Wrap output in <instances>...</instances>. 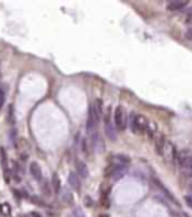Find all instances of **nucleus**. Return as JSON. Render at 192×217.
Here are the masks:
<instances>
[{"mask_svg":"<svg viewBox=\"0 0 192 217\" xmlns=\"http://www.w3.org/2000/svg\"><path fill=\"white\" fill-rule=\"evenodd\" d=\"M188 5V0H171L167 3V9L168 11H180V9L186 8Z\"/></svg>","mask_w":192,"mask_h":217,"instance_id":"nucleus-8","label":"nucleus"},{"mask_svg":"<svg viewBox=\"0 0 192 217\" xmlns=\"http://www.w3.org/2000/svg\"><path fill=\"white\" fill-rule=\"evenodd\" d=\"M177 163L180 171L183 172L186 177H192V154L182 151L180 154H177Z\"/></svg>","mask_w":192,"mask_h":217,"instance_id":"nucleus-2","label":"nucleus"},{"mask_svg":"<svg viewBox=\"0 0 192 217\" xmlns=\"http://www.w3.org/2000/svg\"><path fill=\"white\" fill-rule=\"evenodd\" d=\"M63 199L66 201V202H72V201H71V195H69V193H65V196H63Z\"/></svg>","mask_w":192,"mask_h":217,"instance_id":"nucleus-22","label":"nucleus"},{"mask_svg":"<svg viewBox=\"0 0 192 217\" xmlns=\"http://www.w3.org/2000/svg\"><path fill=\"white\" fill-rule=\"evenodd\" d=\"M86 204H87V205H92V199H90L89 196H86Z\"/></svg>","mask_w":192,"mask_h":217,"instance_id":"nucleus-23","label":"nucleus"},{"mask_svg":"<svg viewBox=\"0 0 192 217\" xmlns=\"http://www.w3.org/2000/svg\"><path fill=\"white\" fill-rule=\"evenodd\" d=\"M161 156L165 159V162H168V163H173V162H176V160H177V151H176L174 144H173V142H170L167 139L165 145H164V148H162Z\"/></svg>","mask_w":192,"mask_h":217,"instance_id":"nucleus-5","label":"nucleus"},{"mask_svg":"<svg viewBox=\"0 0 192 217\" xmlns=\"http://www.w3.org/2000/svg\"><path fill=\"white\" fill-rule=\"evenodd\" d=\"M126 172H128V166H125V165H116V163L107 166V169H105V175L111 177L113 180L123 178L126 175Z\"/></svg>","mask_w":192,"mask_h":217,"instance_id":"nucleus-3","label":"nucleus"},{"mask_svg":"<svg viewBox=\"0 0 192 217\" xmlns=\"http://www.w3.org/2000/svg\"><path fill=\"white\" fill-rule=\"evenodd\" d=\"M81 147H83V153L89 154V141H87V139H83V142H81Z\"/></svg>","mask_w":192,"mask_h":217,"instance_id":"nucleus-17","label":"nucleus"},{"mask_svg":"<svg viewBox=\"0 0 192 217\" xmlns=\"http://www.w3.org/2000/svg\"><path fill=\"white\" fill-rule=\"evenodd\" d=\"M128 124L131 127V130L137 135H143L147 132V129H149V120L141 115V114H137V112H132L131 114V117H129V121H128Z\"/></svg>","mask_w":192,"mask_h":217,"instance_id":"nucleus-1","label":"nucleus"},{"mask_svg":"<svg viewBox=\"0 0 192 217\" xmlns=\"http://www.w3.org/2000/svg\"><path fill=\"white\" fill-rule=\"evenodd\" d=\"M6 94H8V87H6V85H2V87H0V109L3 108V105H5Z\"/></svg>","mask_w":192,"mask_h":217,"instance_id":"nucleus-14","label":"nucleus"},{"mask_svg":"<svg viewBox=\"0 0 192 217\" xmlns=\"http://www.w3.org/2000/svg\"><path fill=\"white\" fill-rule=\"evenodd\" d=\"M42 190H44V193H45V195H47V193L50 195V184H48V183H44V184H42Z\"/></svg>","mask_w":192,"mask_h":217,"instance_id":"nucleus-19","label":"nucleus"},{"mask_svg":"<svg viewBox=\"0 0 192 217\" xmlns=\"http://www.w3.org/2000/svg\"><path fill=\"white\" fill-rule=\"evenodd\" d=\"M51 186H53V192L56 193V195H59L60 190H62V183H60V178H59V175L56 172L51 177Z\"/></svg>","mask_w":192,"mask_h":217,"instance_id":"nucleus-12","label":"nucleus"},{"mask_svg":"<svg viewBox=\"0 0 192 217\" xmlns=\"http://www.w3.org/2000/svg\"><path fill=\"white\" fill-rule=\"evenodd\" d=\"M0 78H2V75H0Z\"/></svg>","mask_w":192,"mask_h":217,"instance_id":"nucleus-26","label":"nucleus"},{"mask_svg":"<svg viewBox=\"0 0 192 217\" xmlns=\"http://www.w3.org/2000/svg\"><path fill=\"white\" fill-rule=\"evenodd\" d=\"M75 172L78 174V177L83 180V178H87L89 177V166L84 163V162H77V169H75Z\"/></svg>","mask_w":192,"mask_h":217,"instance_id":"nucleus-10","label":"nucleus"},{"mask_svg":"<svg viewBox=\"0 0 192 217\" xmlns=\"http://www.w3.org/2000/svg\"><path fill=\"white\" fill-rule=\"evenodd\" d=\"M185 36H186V39L192 41V27L189 29V30H188V32H186V34H185Z\"/></svg>","mask_w":192,"mask_h":217,"instance_id":"nucleus-21","label":"nucleus"},{"mask_svg":"<svg viewBox=\"0 0 192 217\" xmlns=\"http://www.w3.org/2000/svg\"><path fill=\"white\" fill-rule=\"evenodd\" d=\"M68 181H69V186H71L72 190H75V192H80V190H81V178L78 177V174H77L75 171L69 174Z\"/></svg>","mask_w":192,"mask_h":217,"instance_id":"nucleus-6","label":"nucleus"},{"mask_svg":"<svg viewBox=\"0 0 192 217\" xmlns=\"http://www.w3.org/2000/svg\"><path fill=\"white\" fill-rule=\"evenodd\" d=\"M29 169H30V174H32V177H33L35 180H38V181L42 180V169H41V165L38 162H32Z\"/></svg>","mask_w":192,"mask_h":217,"instance_id":"nucleus-9","label":"nucleus"},{"mask_svg":"<svg viewBox=\"0 0 192 217\" xmlns=\"http://www.w3.org/2000/svg\"><path fill=\"white\" fill-rule=\"evenodd\" d=\"M93 111V114H95V117H96V120L99 121L101 118L104 117V103H102V100L101 99H96L95 102H93V105L90 106Z\"/></svg>","mask_w":192,"mask_h":217,"instance_id":"nucleus-7","label":"nucleus"},{"mask_svg":"<svg viewBox=\"0 0 192 217\" xmlns=\"http://www.w3.org/2000/svg\"><path fill=\"white\" fill-rule=\"evenodd\" d=\"M165 142H167V138H165L164 135H158V136L155 138V150H156V153H158L159 156H161V153H162V148H164Z\"/></svg>","mask_w":192,"mask_h":217,"instance_id":"nucleus-11","label":"nucleus"},{"mask_svg":"<svg viewBox=\"0 0 192 217\" xmlns=\"http://www.w3.org/2000/svg\"><path fill=\"white\" fill-rule=\"evenodd\" d=\"M0 154H2V165H3L5 169H8V156H6L5 148H0Z\"/></svg>","mask_w":192,"mask_h":217,"instance_id":"nucleus-15","label":"nucleus"},{"mask_svg":"<svg viewBox=\"0 0 192 217\" xmlns=\"http://www.w3.org/2000/svg\"><path fill=\"white\" fill-rule=\"evenodd\" d=\"M185 202H186V205H188L189 208H192V196L191 195H186V196H185Z\"/></svg>","mask_w":192,"mask_h":217,"instance_id":"nucleus-18","label":"nucleus"},{"mask_svg":"<svg viewBox=\"0 0 192 217\" xmlns=\"http://www.w3.org/2000/svg\"><path fill=\"white\" fill-rule=\"evenodd\" d=\"M77 217H83V216H77Z\"/></svg>","mask_w":192,"mask_h":217,"instance_id":"nucleus-25","label":"nucleus"},{"mask_svg":"<svg viewBox=\"0 0 192 217\" xmlns=\"http://www.w3.org/2000/svg\"><path fill=\"white\" fill-rule=\"evenodd\" d=\"M128 126V117L123 106H117L114 109V127L116 130H125Z\"/></svg>","mask_w":192,"mask_h":217,"instance_id":"nucleus-4","label":"nucleus"},{"mask_svg":"<svg viewBox=\"0 0 192 217\" xmlns=\"http://www.w3.org/2000/svg\"><path fill=\"white\" fill-rule=\"evenodd\" d=\"M99 217H108L107 214H99Z\"/></svg>","mask_w":192,"mask_h":217,"instance_id":"nucleus-24","label":"nucleus"},{"mask_svg":"<svg viewBox=\"0 0 192 217\" xmlns=\"http://www.w3.org/2000/svg\"><path fill=\"white\" fill-rule=\"evenodd\" d=\"M185 21L186 23H192V8H189L185 14Z\"/></svg>","mask_w":192,"mask_h":217,"instance_id":"nucleus-16","label":"nucleus"},{"mask_svg":"<svg viewBox=\"0 0 192 217\" xmlns=\"http://www.w3.org/2000/svg\"><path fill=\"white\" fill-rule=\"evenodd\" d=\"M27 216H29V217H42L41 213H38V211H30Z\"/></svg>","mask_w":192,"mask_h":217,"instance_id":"nucleus-20","label":"nucleus"},{"mask_svg":"<svg viewBox=\"0 0 192 217\" xmlns=\"http://www.w3.org/2000/svg\"><path fill=\"white\" fill-rule=\"evenodd\" d=\"M11 211H12V208H11V205H9L8 202L0 204V216L9 217V216H11Z\"/></svg>","mask_w":192,"mask_h":217,"instance_id":"nucleus-13","label":"nucleus"}]
</instances>
